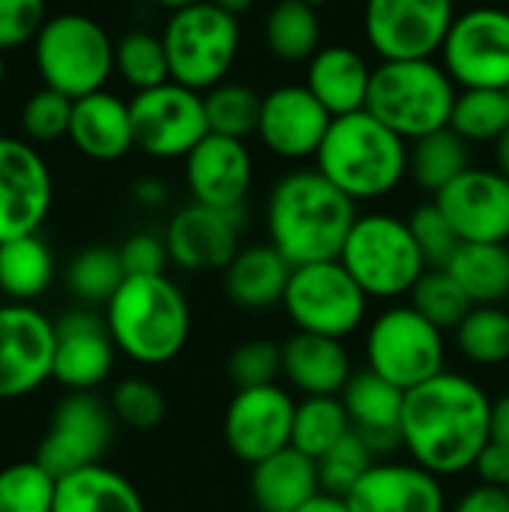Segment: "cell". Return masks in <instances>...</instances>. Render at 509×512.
Masks as SVG:
<instances>
[{"mask_svg": "<svg viewBox=\"0 0 509 512\" xmlns=\"http://www.w3.org/2000/svg\"><path fill=\"white\" fill-rule=\"evenodd\" d=\"M492 399L468 375L444 369L432 381L405 393L402 447L411 462L435 477L474 471L486 450Z\"/></svg>", "mask_w": 509, "mask_h": 512, "instance_id": "6da1fadb", "label": "cell"}, {"mask_svg": "<svg viewBox=\"0 0 509 512\" xmlns=\"http://www.w3.org/2000/svg\"><path fill=\"white\" fill-rule=\"evenodd\" d=\"M357 216V204L318 168H297L270 189L267 237L291 267L336 261Z\"/></svg>", "mask_w": 509, "mask_h": 512, "instance_id": "7a4b0ae2", "label": "cell"}, {"mask_svg": "<svg viewBox=\"0 0 509 512\" xmlns=\"http://www.w3.org/2000/svg\"><path fill=\"white\" fill-rule=\"evenodd\" d=\"M102 318L117 351L138 366H165L177 360L192 333L189 300L165 273L126 276L105 303Z\"/></svg>", "mask_w": 509, "mask_h": 512, "instance_id": "3957f363", "label": "cell"}, {"mask_svg": "<svg viewBox=\"0 0 509 512\" xmlns=\"http://www.w3.org/2000/svg\"><path fill=\"white\" fill-rule=\"evenodd\" d=\"M411 165V144L369 111L333 117L315 168L354 204L387 198L402 186Z\"/></svg>", "mask_w": 509, "mask_h": 512, "instance_id": "277c9868", "label": "cell"}, {"mask_svg": "<svg viewBox=\"0 0 509 512\" xmlns=\"http://www.w3.org/2000/svg\"><path fill=\"white\" fill-rule=\"evenodd\" d=\"M459 84L438 57L381 60L372 69L366 111L408 144L450 126Z\"/></svg>", "mask_w": 509, "mask_h": 512, "instance_id": "5b68a950", "label": "cell"}, {"mask_svg": "<svg viewBox=\"0 0 509 512\" xmlns=\"http://www.w3.org/2000/svg\"><path fill=\"white\" fill-rule=\"evenodd\" d=\"M33 63L42 87L75 102L105 90L114 75V39L87 12H57L48 15L33 42Z\"/></svg>", "mask_w": 509, "mask_h": 512, "instance_id": "8992f818", "label": "cell"}, {"mask_svg": "<svg viewBox=\"0 0 509 512\" xmlns=\"http://www.w3.org/2000/svg\"><path fill=\"white\" fill-rule=\"evenodd\" d=\"M339 261L369 300H399L429 270L408 219L393 213H360Z\"/></svg>", "mask_w": 509, "mask_h": 512, "instance_id": "52a82bcc", "label": "cell"}, {"mask_svg": "<svg viewBox=\"0 0 509 512\" xmlns=\"http://www.w3.org/2000/svg\"><path fill=\"white\" fill-rule=\"evenodd\" d=\"M171 81L207 93L228 81L240 54V18L210 0L168 12L162 27Z\"/></svg>", "mask_w": 509, "mask_h": 512, "instance_id": "ba28073f", "label": "cell"}, {"mask_svg": "<svg viewBox=\"0 0 509 512\" xmlns=\"http://www.w3.org/2000/svg\"><path fill=\"white\" fill-rule=\"evenodd\" d=\"M363 348L366 369L405 393L447 369L444 330L426 321L411 303H396L378 312L366 327Z\"/></svg>", "mask_w": 509, "mask_h": 512, "instance_id": "9c48e42d", "label": "cell"}, {"mask_svg": "<svg viewBox=\"0 0 509 512\" xmlns=\"http://www.w3.org/2000/svg\"><path fill=\"white\" fill-rule=\"evenodd\" d=\"M282 309L300 333L345 342L363 327L369 315V297L336 258L294 267Z\"/></svg>", "mask_w": 509, "mask_h": 512, "instance_id": "30bf717a", "label": "cell"}, {"mask_svg": "<svg viewBox=\"0 0 509 512\" xmlns=\"http://www.w3.org/2000/svg\"><path fill=\"white\" fill-rule=\"evenodd\" d=\"M456 15V0H366L363 33L381 60H426L441 54Z\"/></svg>", "mask_w": 509, "mask_h": 512, "instance_id": "8fae6325", "label": "cell"}, {"mask_svg": "<svg viewBox=\"0 0 509 512\" xmlns=\"http://www.w3.org/2000/svg\"><path fill=\"white\" fill-rule=\"evenodd\" d=\"M459 90H509V12L474 6L456 15L438 54Z\"/></svg>", "mask_w": 509, "mask_h": 512, "instance_id": "7c38bea8", "label": "cell"}, {"mask_svg": "<svg viewBox=\"0 0 509 512\" xmlns=\"http://www.w3.org/2000/svg\"><path fill=\"white\" fill-rule=\"evenodd\" d=\"M135 147L153 159H186L207 135L204 93L177 81L141 90L129 99Z\"/></svg>", "mask_w": 509, "mask_h": 512, "instance_id": "4fadbf2b", "label": "cell"}, {"mask_svg": "<svg viewBox=\"0 0 509 512\" xmlns=\"http://www.w3.org/2000/svg\"><path fill=\"white\" fill-rule=\"evenodd\" d=\"M114 438L111 405L93 393H69L57 402L51 426L36 447V462L57 480L81 468L99 465Z\"/></svg>", "mask_w": 509, "mask_h": 512, "instance_id": "5bb4252c", "label": "cell"}, {"mask_svg": "<svg viewBox=\"0 0 509 512\" xmlns=\"http://www.w3.org/2000/svg\"><path fill=\"white\" fill-rule=\"evenodd\" d=\"M57 324L33 303H0V402L36 393L54 375Z\"/></svg>", "mask_w": 509, "mask_h": 512, "instance_id": "9a60e30c", "label": "cell"}, {"mask_svg": "<svg viewBox=\"0 0 509 512\" xmlns=\"http://www.w3.org/2000/svg\"><path fill=\"white\" fill-rule=\"evenodd\" d=\"M51 201L54 180L39 147L27 138L0 135V243L39 234Z\"/></svg>", "mask_w": 509, "mask_h": 512, "instance_id": "2e32d148", "label": "cell"}, {"mask_svg": "<svg viewBox=\"0 0 509 512\" xmlns=\"http://www.w3.org/2000/svg\"><path fill=\"white\" fill-rule=\"evenodd\" d=\"M294 411V396L279 384L237 390L222 420V435L231 456L243 465H258L291 447Z\"/></svg>", "mask_w": 509, "mask_h": 512, "instance_id": "e0dca14e", "label": "cell"}, {"mask_svg": "<svg viewBox=\"0 0 509 512\" xmlns=\"http://www.w3.org/2000/svg\"><path fill=\"white\" fill-rule=\"evenodd\" d=\"M333 114L306 84H279L261 99L258 141L279 159L303 162L321 150Z\"/></svg>", "mask_w": 509, "mask_h": 512, "instance_id": "ac0fdd59", "label": "cell"}, {"mask_svg": "<svg viewBox=\"0 0 509 512\" xmlns=\"http://www.w3.org/2000/svg\"><path fill=\"white\" fill-rule=\"evenodd\" d=\"M243 231V210H216L207 204H186L180 207L168 228L165 246L174 267L186 273H213L225 270L240 246Z\"/></svg>", "mask_w": 509, "mask_h": 512, "instance_id": "d6986e66", "label": "cell"}, {"mask_svg": "<svg viewBox=\"0 0 509 512\" xmlns=\"http://www.w3.org/2000/svg\"><path fill=\"white\" fill-rule=\"evenodd\" d=\"M462 243H509V180L498 168L471 165L435 195Z\"/></svg>", "mask_w": 509, "mask_h": 512, "instance_id": "ffe728a7", "label": "cell"}, {"mask_svg": "<svg viewBox=\"0 0 509 512\" xmlns=\"http://www.w3.org/2000/svg\"><path fill=\"white\" fill-rule=\"evenodd\" d=\"M183 177L192 201L216 210H243L255 180V159L246 141L210 132L183 159Z\"/></svg>", "mask_w": 509, "mask_h": 512, "instance_id": "44dd1931", "label": "cell"}, {"mask_svg": "<svg viewBox=\"0 0 509 512\" xmlns=\"http://www.w3.org/2000/svg\"><path fill=\"white\" fill-rule=\"evenodd\" d=\"M57 324V348H54V375L60 387L69 393H93L114 372L117 345L108 333L105 318L81 309L63 315Z\"/></svg>", "mask_w": 509, "mask_h": 512, "instance_id": "7402d4cb", "label": "cell"}, {"mask_svg": "<svg viewBox=\"0 0 509 512\" xmlns=\"http://www.w3.org/2000/svg\"><path fill=\"white\" fill-rule=\"evenodd\" d=\"M351 512H450L441 477L414 462H375L348 492Z\"/></svg>", "mask_w": 509, "mask_h": 512, "instance_id": "603a6c76", "label": "cell"}, {"mask_svg": "<svg viewBox=\"0 0 509 512\" xmlns=\"http://www.w3.org/2000/svg\"><path fill=\"white\" fill-rule=\"evenodd\" d=\"M342 405L348 411L351 432H357L375 456L402 447L405 390L384 381L372 369H363L354 372L348 387L342 390Z\"/></svg>", "mask_w": 509, "mask_h": 512, "instance_id": "cb8c5ba5", "label": "cell"}, {"mask_svg": "<svg viewBox=\"0 0 509 512\" xmlns=\"http://www.w3.org/2000/svg\"><path fill=\"white\" fill-rule=\"evenodd\" d=\"M72 147L93 162H117L135 147L129 102L111 90H96L72 102Z\"/></svg>", "mask_w": 509, "mask_h": 512, "instance_id": "d4e9b609", "label": "cell"}, {"mask_svg": "<svg viewBox=\"0 0 509 512\" xmlns=\"http://www.w3.org/2000/svg\"><path fill=\"white\" fill-rule=\"evenodd\" d=\"M354 375L351 354L345 342L294 333L282 342V378L294 393L306 396H342Z\"/></svg>", "mask_w": 509, "mask_h": 512, "instance_id": "484cf974", "label": "cell"}, {"mask_svg": "<svg viewBox=\"0 0 509 512\" xmlns=\"http://www.w3.org/2000/svg\"><path fill=\"white\" fill-rule=\"evenodd\" d=\"M372 69L375 66H369V60L351 45H321V51L306 63L303 84L333 117H345L366 111Z\"/></svg>", "mask_w": 509, "mask_h": 512, "instance_id": "4316f807", "label": "cell"}, {"mask_svg": "<svg viewBox=\"0 0 509 512\" xmlns=\"http://www.w3.org/2000/svg\"><path fill=\"white\" fill-rule=\"evenodd\" d=\"M291 264L273 243H252L243 246L234 261L222 270L225 294L240 309H273L282 306L288 282H291Z\"/></svg>", "mask_w": 509, "mask_h": 512, "instance_id": "83f0119b", "label": "cell"}, {"mask_svg": "<svg viewBox=\"0 0 509 512\" xmlns=\"http://www.w3.org/2000/svg\"><path fill=\"white\" fill-rule=\"evenodd\" d=\"M321 492L318 462L294 447L252 465L249 495L258 512H297Z\"/></svg>", "mask_w": 509, "mask_h": 512, "instance_id": "f1b7e54d", "label": "cell"}, {"mask_svg": "<svg viewBox=\"0 0 509 512\" xmlns=\"http://www.w3.org/2000/svg\"><path fill=\"white\" fill-rule=\"evenodd\" d=\"M51 512H147V507L132 480L99 462L57 480Z\"/></svg>", "mask_w": 509, "mask_h": 512, "instance_id": "f546056e", "label": "cell"}, {"mask_svg": "<svg viewBox=\"0 0 509 512\" xmlns=\"http://www.w3.org/2000/svg\"><path fill=\"white\" fill-rule=\"evenodd\" d=\"M474 306H504L509 297L507 243H462L444 267Z\"/></svg>", "mask_w": 509, "mask_h": 512, "instance_id": "4dcf8cb0", "label": "cell"}, {"mask_svg": "<svg viewBox=\"0 0 509 512\" xmlns=\"http://www.w3.org/2000/svg\"><path fill=\"white\" fill-rule=\"evenodd\" d=\"M267 51L282 63H309L321 51V12L315 0H276L264 18Z\"/></svg>", "mask_w": 509, "mask_h": 512, "instance_id": "1f68e13d", "label": "cell"}, {"mask_svg": "<svg viewBox=\"0 0 509 512\" xmlns=\"http://www.w3.org/2000/svg\"><path fill=\"white\" fill-rule=\"evenodd\" d=\"M54 282V255L39 234L0 243V294L6 303H33Z\"/></svg>", "mask_w": 509, "mask_h": 512, "instance_id": "d6a6232c", "label": "cell"}, {"mask_svg": "<svg viewBox=\"0 0 509 512\" xmlns=\"http://www.w3.org/2000/svg\"><path fill=\"white\" fill-rule=\"evenodd\" d=\"M471 168V144L450 126L411 141L408 177L432 198Z\"/></svg>", "mask_w": 509, "mask_h": 512, "instance_id": "836d02e7", "label": "cell"}, {"mask_svg": "<svg viewBox=\"0 0 509 512\" xmlns=\"http://www.w3.org/2000/svg\"><path fill=\"white\" fill-rule=\"evenodd\" d=\"M348 432H351V420L342 405V396H306L297 402L291 447L300 450L303 456L318 462Z\"/></svg>", "mask_w": 509, "mask_h": 512, "instance_id": "e575fe53", "label": "cell"}, {"mask_svg": "<svg viewBox=\"0 0 509 512\" xmlns=\"http://www.w3.org/2000/svg\"><path fill=\"white\" fill-rule=\"evenodd\" d=\"M459 354L474 366H504L509 363V309L504 306H474L465 321L453 330Z\"/></svg>", "mask_w": 509, "mask_h": 512, "instance_id": "d590c367", "label": "cell"}, {"mask_svg": "<svg viewBox=\"0 0 509 512\" xmlns=\"http://www.w3.org/2000/svg\"><path fill=\"white\" fill-rule=\"evenodd\" d=\"M114 72L135 90H150L171 81L168 51L162 33L150 30H129L114 39Z\"/></svg>", "mask_w": 509, "mask_h": 512, "instance_id": "8d00e7d4", "label": "cell"}, {"mask_svg": "<svg viewBox=\"0 0 509 512\" xmlns=\"http://www.w3.org/2000/svg\"><path fill=\"white\" fill-rule=\"evenodd\" d=\"M450 129L462 135L468 144H495L509 129L507 90H459Z\"/></svg>", "mask_w": 509, "mask_h": 512, "instance_id": "74e56055", "label": "cell"}, {"mask_svg": "<svg viewBox=\"0 0 509 512\" xmlns=\"http://www.w3.org/2000/svg\"><path fill=\"white\" fill-rule=\"evenodd\" d=\"M261 99L264 96L249 84H237V81L216 84L213 90L204 93V111H207L210 132L246 141L249 135L258 132Z\"/></svg>", "mask_w": 509, "mask_h": 512, "instance_id": "f35d334b", "label": "cell"}, {"mask_svg": "<svg viewBox=\"0 0 509 512\" xmlns=\"http://www.w3.org/2000/svg\"><path fill=\"white\" fill-rule=\"evenodd\" d=\"M123 279L126 270L120 261V249L111 246L81 249L66 267V288L87 306H105L117 294Z\"/></svg>", "mask_w": 509, "mask_h": 512, "instance_id": "ab89813d", "label": "cell"}, {"mask_svg": "<svg viewBox=\"0 0 509 512\" xmlns=\"http://www.w3.org/2000/svg\"><path fill=\"white\" fill-rule=\"evenodd\" d=\"M411 306L444 333L456 330L465 321V315L474 309L471 297L444 267H429L423 273V279L411 291Z\"/></svg>", "mask_w": 509, "mask_h": 512, "instance_id": "60d3db41", "label": "cell"}, {"mask_svg": "<svg viewBox=\"0 0 509 512\" xmlns=\"http://www.w3.org/2000/svg\"><path fill=\"white\" fill-rule=\"evenodd\" d=\"M57 477L36 459L0 468V512H51Z\"/></svg>", "mask_w": 509, "mask_h": 512, "instance_id": "b9f144b4", "label": "cell"}, {"mask_svg": "<svg viewBox=\"0 0 509 512\" xmlns=\"http://www.w3.org/2000/svg\"><path fill=\"white\" fill-rule=\"evenodd\" d=\"M21 135L30 144H54L60 138H69V123H72V99L51 90L39 87L33 90L24 105H21Z\"/></svg>", "mask_w": 509, "mask_h": 512, "instance_id": "7bdbcfd3", "label": "cell"}, {"mask_svg": "<svg viewBox=\"0 0 509 512\" xmlns=\"http://www.w3.org/2000/svg\"><path fill=\"white\" fill-rule=\"evenodd\" d=\"M378 462V456L369 450V444L357 435L348 432L327 456L318 459V480L321 492L348 498V492L363 480V474Z\"/></svg>", "mask_w": 509, "mask_h": 512, "instance_id": "ee69618b", "label": "cell"}, {"mask_svg": "<svg viewBox=\"0 0 509 512\" xmlns=\"http://www.w3.org/2000/svg\"><path fill=\"white\" fill-rule=\"evenodd\" d=\"M111 414H114L117 423H123V426H129L135 432H150L165 420L168 402H165L162 390L153 381L126 378L111 393Z\"/></svg>", "mask_w": 509, "mask_h": 512, "instance_id": "f6af8a7d", "label": "cell"}, {"mask_svg": "<svg viewBox=\"0 0 509 512\" xmlns=\"http://www.w3.org/2000/svg\"><path fill=\"white\" fill-rule=\"evenodd\" d=\"M228 378L237 390L267 387L282 378V345L273 339H246L228 357Z\"/></svg>", "mask_w": 509, "mask_h": 512, "instance_id": "bcb514c9", "label": "cell"}, {"mask_svg": "<svg viewBox=\"0 0 509 512\" xmlns=\"http://www.w3.org/2000/svg\"><path fill=\"white\" fill-rule=\"evenodd\" d=\"M408 225H411V234H414L429 267H447L450 258L456 255V249L462 246L456 228L450 225L444 210L435 204V198L414 207V213L408 216Z\"/></svg>", "mask_w": 509, "mask_h": 512, "instance_id": "7dc6e473", "label": "cell"}, {"mask_svg": "<svg viewBox=\"0 0 509 512\" xmlns=\"http://www.w3.org/2000/svg\"><path fill=\"white\" fill-rule=\"evenodd\" d=\"M48 21L45 0H0V51L33 45Z\"/></svg>", "mask_w": 509, "mask_h": 512, "instance_id": "c3c4849f", "label": "cell"}, {"mask_svg": "<svg viewBox=\"0 0 509 512\" xmlns=\"http://www.w3.org/2000/svg\"><path fill=\"white\" fill-rule=\"evenodd\" d=\"M120 261L126 276H159L171 264L165 237L156 234H132L120 246Z\"/></svg>", "mask_w": 509, "mask_h": 512, "instance_id": "681fc988", "label": "cell"}, {"mask_svg": "<svg viewBox=\"0 0 509 512\" xmlns=\"http://www.w3.org/2000/svg\"><path fill=\"white\" fill-rule=\"evenodd\" d=\"M474 471L483 486L509 489V447L489 441L486 450L480 453V459L474 462Z\"/></svg>", "mask_w": 509, "mask_h": 512, "instance_id": "f907efd6", "label": "cell"}, {"mask_svg": "<svg viewBox=\"0 0 509 512\" xmlns=\"http://www.w3.org/2000/svg\"><path fill=\"white\" fill-rule=\"evenodd\" d=\"M450 512H509V492L495 486H474L468 489Z\"/></svg>", "mask_w": 509, "mask_h": 512, "instance_id": "816d5d0a", "label": "cell"}, {"mask_svg": "<svg viewBox=\"0 0 509 512\" xmlns=\"http://www.w3.org/2000/svg\"><path fill=\"white\" fill-rule=\"evenodd\" d=\"M489 438L495 444L509 447V393L492 399V426H489Z\"/></svg>", "mask_w": 509, "mask_h": 512, "instance_id": "f5cc1de1", "label": "cell"}, {"mask_svg": "<svg viewBox=\"0 0 509 512\" xmlns=\"http://www.w3.org/2000/svg\"><path fill=\"white\" fill-rule=\"evenodd\" d=\"M132 195H135V201L144 204V207H159V204H165L168 189H165V183L156 180V177H141V180L132 186Z\"/></svg>", "mask_w": 509, "mask_h": 512, "instance_id": "db71d44e", "label": "cell"}, {"mask_svg": "<svg viewBox=\"0 0 509 512\" xmlns=\"http://www.w3.org/2000/svg\"><path fill=\"white\" fill-rule=\"evenodd\" d=\"M297 512H351L348 501L339 498V495H330V492H318L306 507H300Z\"/></svg>", "mask_w": 509, "mask_h": 512, "instance_id": "11a10c76", "label": "cell"}, {"mask_svg": "<svg viewBox=\"0 0 509 512\" xmlns=\"http://www.w3.org/2000/svg\"><path fill=\"white\" fill-rule=\"evenodd\" d=\"M495 168L509 180V129L495 141Z\"/></svg>", "mask_w": 509, "mask_h": 512, "instance_id": "9f6ffc18", "label": "cell"}, {"mask_svg": "<svg viewBox=\"0 0 509 512\" xmlns=\"http://www.w3.org/2000/svg\"><path fill=\"white\" fill-rule=\"evenodd\" d=\"M210 3H216V6H222L225 12H231V15H243V12H249L258 0H210Z\"/></svg>", "mask_w": 509, "mask_h": 512, "instance_id": "6f0895ef", "label": "cell"}, {"mask_svg": "<svg viewBox=\"0 0 509 512\" xmlns=\"http://www.w3.org/2000/svg\"><path fill=\"white\" fill-rule=\"evenodd\" d=\"M153 3L162 6V9H168V12H177V9H186V6H192L198 0H153Z\"/></svg>", "mask_w": 509, "mask_h": 512, "instance_id": "680465c9", "label": "cell"}, {"mask_svg": "<svg viewBox=\"0 0 509 512\" xmlns=\"http://www.w3.org/2000/svg\"><path fill=\"white\" fill-rule=\"evenodd\" d=\"M3 81H6V54L0 51V87H3Z\"/></svg>", "mask_w": 509, "mask_h": 512, "instance_id": "91938a15", "label": "cell"}, {"mask_svg": "<svg viewBox=\"0 0 509 512\" xmlns=\"http://www.w3.org/2000/svg\"><path fill=\"white\" fill-rule=\"evenodd\" d=\"M507 102H509V90H507Z\"/></svg>", "mask_w": 509, "mask_h": 512, "instance_id": "94428289", "label": "cell"}, {"mask_svg": "<svg viewBox=\"0 0 509 512\" xmlns=\"http://www.w3.org/2000/svg\"><path fill=\"white\" fill-rule=\"evenodd\" d=\"M507 309H509V297H507Z\"/></svg>", "mask_w": 509, "mask_h": 512, "instance_id": "6125c7cd", "label": "cell"}, {"mask_svg": "<svg viewBox=\"0 0 509 512\" xmlns=\"http://www.w3.org/2000/svg\"><path fill=\"white\" fill-rule=\"evenodd\" d=\"M315 3H318V0H315Z\"/></svg>", "mask_w": 509, "mask_h": 512, "instance_id": "be15d7a7", "label": "cell"}, {"mask_svg": "<svg viewBox=\"0 0 509 512\" xmlns=\"http://www.w3.org/2000/svg\"><path fill=\"white\" fill-rule=\"evenodd\" d=\"M507 492H509V489H507Z\"/></svg>", "mask_w": 509, "mask_h": 512, "instance_id": "e7e4bbea", "label": "cell"}]
</instances>
